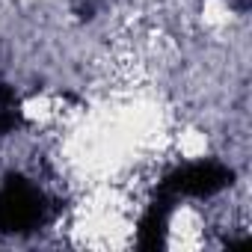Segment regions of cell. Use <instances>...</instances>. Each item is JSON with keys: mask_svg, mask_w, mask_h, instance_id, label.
I'll return each instance as SVG.
<instances>
[{"mask_svg": "<svg viewBox=\"0 0 252 252\" xmlns=\"http://www.w3.org/2000/svg\"><path fill=\"white\" fill-rule=\"evenodd\" d=\"M231 184V169L220 160H190L181 163L178 169H172L160 184L158 193L178 202V199H208L217 196L220 190H225Z\"/></svg>", "mask_w": 252, "mask_h": 252, "instance_id": "2", "label": "cell"}, {"mask_svg": "<svg viewBox=\"0 0 252 252\" xmlns=\"http://www.w3.org/2000/svg\"><path fill=\"white\" fill-rule=\"evenodd\" d=\"M48 220V199L45 193L21 178L9 175L0 184V234H30Z\"/></svg>", "mask_w": 252, "mask_h": 252, "instance_id": "1", "label": "cell"}]
</instances>
